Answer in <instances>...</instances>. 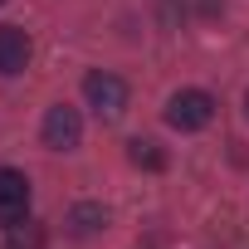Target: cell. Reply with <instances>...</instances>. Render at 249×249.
I'll use <instances>...</instances> for the list:
<instances>
[{"instance_id": "cell-1", "label": "cell", "mask_w": 249, "mask_h": 249, "mask_svg": "<svg viewBox=\"0 0 249 249\" xmlns=\"http://www.w3.org/2000/svg\"><path fill=\"white\" fill-rule=\"evenodd\" d=\"M83 98H88V107L103 122H117L122 112H127V83H122L117 73H107V69H93L83 78Z\"/></svg>"}, {"instance_id": "cell-2", "label": "cell", "mask_w": 249, "mask_h": 249, "mask_svg": "<svg viewBox=\"0 0 249 249\" xmlns=\"http://www.w3.org/2000/svg\"><path fill=\"white\" fill-rule=\"evenodd\" d=\"M210 117H215V98L205 88H181L166 103V122L176 132H200V127H210Z\"/></svg>"}, {"instance_id": "cell-3", "label": "cell", "mask_w": 249, "mask_h": 249, "mask_svg": "<svg viewBox=\"0 0 249 249\" xmlns=\"http://www.w3.org/2000/svg\"><path fill=\"white\" fill-rule=\"evenodd\" d=\"M39 137H44V147H49V152H73V147L83 142V117H78V107L54 103V107L44 112Z\"/></svg>"}, {"instance_id": "cell-4", "label": "cell", "mask_w": 249, "mask_h": 249, "mask_svg": "<svg viewBox=\"0 0 249 249\" xmlns=\"http://www.w3.org/2000/svg\"><path fill=\"white\" fill-rule=\"evenodd\" d=\"M25 210H30V176L15 166H0V220L15 225L25 220Z\"/></svg>"}, {"instance_id": "cell-5", "label": "cell", "mask_w": 249, "mask_h": 249, "mask_svg": "<svg viewBox=\"0 0 249 249\" xmlns=\"http://www.w3.org/2000/svg\"><path fill=\"white\" fill-rule=\"evenodd\" d=\"M30 59H35L30 35H25L20 25H0V73L15 78V73H25V69H30Z\"/></svg>"}, {"instance_id": "cell-6", "label": "cell", "mask_w": 249, "mask_h": 249, "mask_svg": "<svg viewBox=\"0 0 249 249\" xmlns=\"http://www.w3.org/2000/svg\"><path fill=\"white\" fill-rule=\"evenodd\" d=\"M103 225H107V210H103L98 200H83V205L69 210V230H73V234H98Z\"/></svg>"}, {"instance_id": "cell-7", "label": "cell", "mask_w": 249, "mask_h": 249, "mask_svg": "<svg viewBox=\"0 0 249 249\" xmlns=\"http://www.w3.org/2000/svg\"><path fill=\"white\" fill-rule=\"evenodd\" d=\"M127 157H132V166H142V171H166V152H161V142H152V137L127 142Z\"/></svg>"}, {"instance_id": "cell-8", "label": "cell", "mask_w": 249, "mask_h": 249, "mask_svg": "<svg viewBox=\"0 0 249 249\" xmlns=\"http://www.w3.org/2000/svg\"><path fill=\"white\" fill-rule=\"evenodd\" d=\"M10 249H44V230L30 225V220H15L10 225Z\"/></svg>"}, {"instance_id": "cell-9", "label": "cell", "mask_w": 249, "mask_h": 249, "mask_svg": "<svg viewBox=\"0 0 249 249\" xmlns=\"http://www.w3.org/2000/svg\"><path fill=\"white\" fill-rule=\"evenodd\" d=\"M0 5H5V0H0Z\"/></svg>"}, {"instance_id": "cell-10", "label": "cell", "mask_w": 249, "mask_h": 249, "mask_svg": "<svg viewBox=\"0 0 249 249\" xmlns=\"http://www.w3.org/2000/svg\"><path fill=\"white\" fill-rule=\"evenodd\" d=\"M244 103H249V98H244Z\"/></svg>"}]
</instances>
